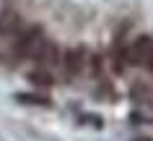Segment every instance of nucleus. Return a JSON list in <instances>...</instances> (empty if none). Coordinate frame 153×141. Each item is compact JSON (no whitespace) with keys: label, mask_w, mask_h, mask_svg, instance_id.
Returning <instances> with one entry per match:
<instances>
[{"label":"nucleus","mask_w":153,"mask_h":141,"mask_svg":"<svg viewBox=\"0 0 153 141\" xmlns=\"http://www.w3.org/2000/svg\"><path fill=\"white\" fill-rule=\"evenodd\" d=\"M42 42H44L42 29L39 26H31V29L21 32V37H18V42H16V50H18V55H24V58H34Z\"/></svg>","instance_id":"nucleus-1"},{"label":"nucleus","mask_w":153,"mask_h":141,"mask_svg":"<svg viewBox=\"0 0 153 141\" xmlns=\"http://www.w3.org/2000/svg\"><path fill=\"white\" fill-rule=\"evenodd\" d=\"M151 44H153L151 37H137L135 42H130L127 44L130 66H145L148 63V55H151Z\"/></svg>","instance_id":"nucleus-2"},{"label":"nucleus","mask_w":153,"mask_h":141,"mask_svg":"<svg viewBox=\"0 0 153 141\" xmlns=\"http://www.w3.org/2000/svg\"><path fill=\"white\" fill-rule=\"evenodd\" d=\"M83 63H86V52L83 47H73L62 55V68H65V76H78L83 71Z\"/></svg>","instance_id":"nucleus-3"},{"label":"nucleus","mask_w":153,"mask_h":141,"mask_svg":"<svg viewBox=\"0 0 153 141\" xmlns=\"http://www.w3.org/2000/svg\"><path fill=\"white\" fill-rule=\"evenodd\" d=\"M36 63H39L42 68H52V66H57L60 63V50H57V44L52 39H44L39 44V50H36Z\"/></svg>","instance_id":"nucleus-4"},{"label":"nucleus","mask_w":153,"mask_h":141,"mask_svg":"<svg viewBox=\"0 0 153 141\" xmlns=\"http://www.w3.org/2000/svg\"><path fill=\"white\" fill-rule=\"evenodd\" d=\"M112 66H114V71H117V73H122V71L130 66L127 42H125V39H117V42H114V47H112Z\"/></svg>","instance_id":"nucleus-5"},{"label":"nucleus","mask_w":153,"mask_h":141,"mask_svg":"<svg viewBox=\"0 0 153 141\" xmlns=\"http://www.w3.org/2000/svg\"><path fill=\"white\" fill-rule=\"evenodd\" d=\"M29 81H31L34 86H42V89H49V86L55 84V78H52V73H49L47 68H39V71H31V73H29Z\"/></svg>","instance_id":"nucleus-6"},{"label":"nucleus","mask_w":153,"mask_h":141,"mask_svg":"<svg viewBox=\"0 0 153 141\" xmlns=\"http://www.w3.org/2000/svg\"><path fill=\"white\" fill-rule=\"evenodd\" d=\"M21 29V18L13 16V13H5L0 18V34H16Z\"/></svg>","instance_id":"nucleus-7"},{"label":"nucleus","mask_w":153,"mask_h":141,"mask_svg":"<svg viewBox=\"0 0 153 141\" xmlns=\"http://www.w3.org/2000/svg\"><path fill=\"white\" fill-rule=\"evenodd\" d=\"M18 102H29V105H39V107H47L49 100L47 97H36V94H16Z\"/></svg>","instance_id":"nucleus-8"},{"label":"nucleus","mask_w":153,"mask_h":141,"mask_svg":"<svg viewBox=\"0 0 153 141\" xmlns=\"http://www.w3.org/2000/svg\"><path fill=\"white\" fill-rule=\"evenodd\" d=\"M145 66H148V71L153 73V44H151V55H148V63H145Z\"/></svg>","instance_id":"nucleus-9"},{"label":"nucleus","mask_w":153,"mask_h":141,"mask_svg":"<svg viewBox=\"0 0 153 141\" xmlns=\"http://www.w3.org/2000/svg\"><path fill=\"white\" fill-rule=\"evenodd\" d=\"M140 141H151V139H140Z\"/></svg>","instance_id":"nucleus-10"}]
</instances>
